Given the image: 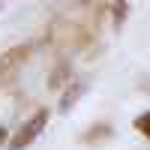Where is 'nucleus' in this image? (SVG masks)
<instances>
[{
    "label": "nucleus",
    "instance_id": "2",
    "mask_svg": "<svg viewBox=\"0 0 150 150\" xmlns=\"http://www.w3.org/2000/svg\"><path fill=\"white\" fill-rule=\"evenodd\" d=\"M30 54H33V45H27V42H24V45H15V48H9V51L0 54V84L9 81L12 75L27 63Z\"/></svg>",
    "mask_w": 150,
    "mask_h": 150
},
{
    "label": "nucleus",
    "instance_id": "1",
    "mask_svg": "<svg viewBox=\"0 0 150 150\" xmlns=\"http://www.w3.org/2000/svg\"><path fill=\"white\" fill-rule=\"evenodd\" d=\"M45 126H48V108L33 111V114H30V117L18 126V132L9 138V144H6V147H9V150H27V147H30V144H33V141L45 132Z\"/></svg>",
    "mask_w": 150,
    "mask_h": 150
},
{
    "label": "nucleus",
    "instance_id": "5",
    "mask_svg": "<svg viewBox=\"0 0 150 150\" xmlns=\"http://www.w3.org/2000/svg\"><path fill=\"white\" fill-rule=\"evenodd\" d=\"M66 75H69V63H60L51 75H48V87H51V90H54V87H63V78H66Z\"/></svg>",
    "mask_w": 150,
    "mask_h": 150
},
{
    "label": "nucleus",
    "instance_id": "4",
    "mask_svg": "<svg viewBox=\"0 0 150 150\" xmlns=\"http://www.w3.org/2000/svg\"><path fill=\"white\" fill-rule=\"evenodd\" d=\"M108 135H111V126H108V123H96V126H90L87 135H81V141H84V144H93V141H99V138H108Z\"/></svg>",
    "mask_w": 150,
    "mask_h": 150
},
{
    "label": "nucleus",
    "instance_id": "7",
    "mask_svg": "<svg viewBox=\"0 0 150 150\" xmlns=\"http://www.w3.org/2000/svg\"><path fill=\"white\" fill-rule=\"evenodd\" d=\"M135 129H138L144 138H150V111H144V114L135 117Z\"/></svg>",
    "mask_w": 150,
    "mask_h": 150
},
{
    "label": "nucleus",
    "instance_id": "6",
    "mask_svg": "<svg viewBox=\"0 0 150 150\" xmlns=\"http://www.w3.org/2000/svg\"><path fill=\"white\" fill-rule=\"evenodd\" d=\"M126 0H114V3H111V12H114V27H120L123 24V18H126Z\"/></svg>",
    "mask_w": 150,
    "mask_h": 150
},
{
    "label": "nucleus",
    "instance_id": "3",
    "mask_svg": "<svg viewBox=\"0 0 150 150\" xmlns=\"http://www.w3.org/2000/svg\"><path fill=\"white\" fill-rule=\"evenodd\" d=\"M87 93V84H81V81H72L66 90H63V96H60V102H57V111L60 114H69L72 111V105L78 102V99Z\"/></svg>",
    "mask_w": 150,
    "mask_h": 150
}]
</instances>
